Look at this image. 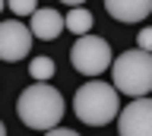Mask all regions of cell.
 Instances as JSON below:
<instances>
[{"label": "cell", "instance_id": "cell-1", "mask_svg": "<svg viewBox=\"0 0 152 136\" xmlns=\"http://www.w3.org/2000/svg\"><path fill=\"white\" fill-rule=\"evenodd\" d=\"M64 95L54 86H48V79H35V86H26V92L16 98V114L19 120L32 130H51L60 124L64 111Z\"/></svg>", "mask_w": 152, "mask_h": 136}, {"label": "cell", "instance_id": "cell-2", "mask_svg": "<svg viewBox=\"0 0 152 136\" xmlns=\"http://www.w3.org/2000/svg\"><path fill=\"white\" fill-rule=\"evenodd\" d=\"M73 111H76V117L83 124L104 127V124H111L114 117H117V111H121V92L114 89V82L108 86V82L92 79V82H86V86L76 89Z\"/></svg>", "mask_w": 152, "mask_h": 136}, {"label": "cell", "instance_id": "cell-3", "mask_svg": "<svg viewBox=\"0 0 152 136\" xmlns=\"http://www.w3.org/2000/svg\"><path fill=\"white\" fill-rule=\"evenodd\" d=\"M111 79L114 89L130 98L149 95L152 92V51H124L121 57L111 60Z\"/></svg>", "mask_w": 152, "mask_h": 136}, {"label": "cell", "instance_id": "cell-4", "mask_svg": "<svg viewBox=\"0 0 152 136\" xmlns=\"http://www.w3.org/2000/svg\"><path fill=\"white\" fill-rule=\"evenodd\" d=\"M111 44L102 38V35H79L76 38V44L70 48V63H73L76 73H83V76H98V73H104V70L111 67Z\"/></svg>", "mask_w": 152, "mask_h": 136}, {"label": "cell", "instance_id": "cell-5", "mask_svg": "<svg viewBox=\"0 0 152 136\" xmlns=\"http://www.w3.org/2000/svg\"><path fill=\"white\" fill-rule=\"evenodd\" d=\"M32 29H26L19 19H7L0 22V60L7 63H16V60H26V54L32 51Z\"/></svg>", "mask_w": 152, "mask_h": 136}, {"label": "cell", "instance_id": "cell-6", "mask_svg": "<svg viewBox=\"0 0 152 136\" xmlns=\"http://www.w3.org/2000/svg\"><path fill=\"white\" fill-rule=\"evenodd\" d=\"M117 130L121 136H152V98L140 95L117 111Z\"/></svg>", "mask_w": 152, "mask_h": 136}, {"label": "cell", "instance_id": "cell-7", "mask_svg": "<svg viewBox=\"0 0 152 136\" xmlns=\"http://www.w3.org/2000/svg\"><path fill=\"white\" fill-rule=\"evenodd\" d=\"M104 10L117 22H142L152 13V0H104Z\"/></svg>", "mask_w": 152, "mask_h": 136}, {"label": "cell", "instance_id": "cell-8", "mask_svg": "<svg viewBox=\"0 0 152 136\" xmlns=\"http://www.w3.org/2000/svg\"><path fill=\"white\" fill-rule=\"evenodd\" d=\"M32 35L41 41H54L60 32H64V16L57 10H35L32 13V22H28Z\"/></svg>", "mask_w": 152, "mask_h": 136}, {"label": "cell", "instance_id": "cell-9", "mask_svg": "<svg viewBox=\"0 0 152 136\" xmlns=\"http://www.w3.org/2000/svg\"><path fill=\"white\" fill-rule=\"evenodd\" d=\"M92 13L89 10H79V7H73V10L64 16V29H70L73 35H86V32H92Z\"/></svg>", "mask_w": 152, "mask_h": 136}, {"label": "cell", "instance_id": "cell-10", "mask_svg": "<svg viewBox=\"0 0 152 136\" xmlns=\"http://www.w3.org/2000/svg\"><path fill=\"white\" fill-rule=\"evenodd\" d=\"M54 60H51V57H35V60H32V63H28V76H32V79H51V76H54Z\"/></svg>", "mask_w": 152, "mask_h": 136}, {"label": "cell", "instance_id": "cell-11", "mask_svg": "<svg viewBox=\"0 0 152 136\" xmlns=\"http://www.w3.org/2000/svg\"><path fill=\"white\" fill-rule=\"evenodd\" d=\"M7 7L13 16H32L38 10V0H7Z\"/></svg>", "mask_w": 152, "mask_h": 136}, {"label": "cell", "instance_id": "cell-12", "mask_svg": "<svg viewBox=\"0 0 152 136\" xmlns=\"http://www.w3.org/2000/svg\"><path fill=\"white\" fill-rule=\"evenodd\" d=\"M136 44H140L142 51H152V29H142L140 35H136Z\"/></svg>", "mask_w": 152, "mask_h": 136}, {"label": "cell", "instance_id": "cell-13", "mask_svg": "<svg viewBox=\"0 0 152 136\" xmlns=\"http://www.w3.org/2000/svg\"><path fill=\"white\" fill-rule=\"evenodd\" d=\"M48 133H51V136H76L73 130H66V127H51Z\"/></svg>", "mask_w": 152, "mask_h": 136}, {"label": "cell", "instance_id": "cell-14", "mask_svg": "<svg viewBox=\"0 0 152 136\" xmlns=\"http://www.w3.org/2000/svg\"><path fill=\"white\" fill-rule=\"evenodd\" d=\"M60 3H66V7H83L86 0H60Z\"/></svg>", "mask_w": 152, "mask_h": 136}, {"label": "cell", "instance_id": "cell-15", "mask_svg": "<svg viewBox=\"0 0 152 136\" xmlns=\"http://www.w3.org/2000/svg\"><path fill=\"white\" fill-rule=\"evenodd\" d=\"M3 133H7V127H3V120H0V136H3Z\"/></svg>", "mask_w": 152, "mask_h": 136}, {"label": "cell", "instance_id": "cell-16", "mask_svg": "<svg viewBox=\"0 0 152 136\" xmlns=\"http://www.w3.org/2000/svg\"><path fill=\"white\" fill-rule=\"evenodd\" d=\"M3 7H7V0H0V10H3Z\"/></svg>", "mask_w": 152, "mask_h": 136}]
</instances>
